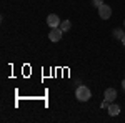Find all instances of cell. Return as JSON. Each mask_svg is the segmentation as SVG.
Wrapping results in <instances>:
<instances>
[{"instance_id":"6","label":"cell","mask_w":125,"mask_h":123,"mask_svg":"<svg viewBox=\"0 0 125 123\" xmlns=\"http://www.w3.org/2000/svg\"><path fill=\"white\" fill-rule=\"evenodd\" d=\"M120 113V106L115 103H110V106H108V115L110 116H117V115Z\"/></svg>"},{"instance_id":"2","label":"cell","mask_w":125,"mask_h":123,"mask_svg":"<svg viewBox=\"0 0 125 123\" xmlns=\"http://www.w3.org/2000/svg\"><path fill=\"white\" fill-rule=\"evenodd\" d=\"M98 15H100V19L108 20L110 17H112V9H110V5H107V3H102V5L98 7Z\"/></svg>"},{"instance_id":"12","label":"cell","mask_w":125,"mask_h":123,"mask_svg":"<svg viewBox=\"0 0 125 123\" xmlns=\"http://www.w3.org/2000/svg\"><path fill=\"white\" fill-rule=\"evenodd\" d=\"M122 43H124V45H125V37H124V38H122Z\"/></svg>"},{"instance_id":"3","label":"cell","mask_w":125,"mask_h":123,"mask_svg":"<svg viewBox=\"0 0 125 123\" xmlns=\"http://www.w3.org/2000/svg\"><path fill=\"white\" fill-rule=\"evenodd\" d=\"M60 22H62V20L58 19L57 13H50V15L47 17V23H48L50 28H57V27H60Z\"/></svg>"},{"instance_id":"9","label":"cell","mask_w":125,"mask_h":123,"mask_svg":"<svg viewBox=\"0 0 125 123\" xmlns=\"http://www.w3.org/2000/svg\"><path fill=\"white\" fill-rule=\"evenodd\" d=\"M100 106H102V108H104V110H108V106H110V102H108V100H105V98H104V102H102V103H100Z\"/></svg>"},{"instance_id":"1","label":"cell","mask_w":125,"mask_h":123,"mask_svg":"<svg viewBox=\"0 0 125 123\" xmlns=\"http://www.w3.org/2000/svg\"><path fill=\"white\" fill-rule=\"evenodd\" d=\"M75 96H77L78 102H87V100H90V96H92V93H90V88L85 85H80L75 90Z\"/></svg>"},{"instance_id":"4","label":"cell","mask_w":125,"mask_h":123,"mask_svg":"<svg viewBox=\"0 0 125 123\" xmlns=\"http://www.w3.org/2000/svg\"><path fill=\"white\" fill-rule=\"evenodd\" d=\"M62 30H60V27H57V28H52L50 32H48V38H50V42H58L60 38H62Z\"/></svg>"},{"instance_id":"8","label":"cell","mask_w":125,"mask_h":123,"mask_svg":"<svg viewBox=\"0 0 125 123\" xmlns=\"http://www.w3.org/2000/svg\"><path fill=\"white\" fill-rule=\"evenodd\" d=\"M114 37H115L117 40H122V38L125 37V32H124V30H120V28H115V30H114Z\"/></svg>"},{"instance_id":"5","label":"cell","mask_w":125,"mask_h":123,"mask_svg":"<svg viewBox=\"0 0 125 123\" xmlns=\"http://www.w3.org/2000/svg\"><path fill=\"white\" fill-rule=\"evenodd\" d=\"M117 98V90L115 88H107L105 90V100H108L110 103Z\"/></svg>"},{"instance_id":"13","label":"cell","mask_w":125,"mask_h":123,"mask_svg":"<svg viewBox=\"0 0 125 123\" xmlns=\"http://www.w3.org/2000/svg\"><path fill=\"white\" fill-rule=\"evenodd\" d=\"M124 27H125V22H124Z\"/></svg>"},{"instance_id":"11","label":"cell","mask_w":125,"mask_h":123,"mask_svg":"<svg viewBox=\"0 0 125 123\" xmlns=\"http://www.w3.org/2000/svg\"><path fill=\"white\" fill-rule=\"evenodd\" d=\"M122 86H124V90H125V80H124V82H122Z\"/></svg>"},{"instance_id":"10","label":"cell","mask_w":125,"mask_h":123,"mask_svg":"<svg viewBox=\"0 0 125 123\" xmlns=\"http://www.w3.org/2000/svg\"><path fill=\"white\" fill-rule=\"evenodd\" d=\"M102 3H104V0H92V5H94V7H97V9H98Z\"/></svg>"},{"instance_id":"7","label":"cell","mask_w":125,"mask_h":123,"mask_svg":"<svg viewBox=\"0 0 125 123\" xmlns=\"http://www.w3.org/2000/svg\"><path fill=\"white\" fill-rule=\"evenodd\" d=\"M70 27H72V22H70V20H62V22H60V30H62V32H68Z\"/></svg>"}]
</instances>
